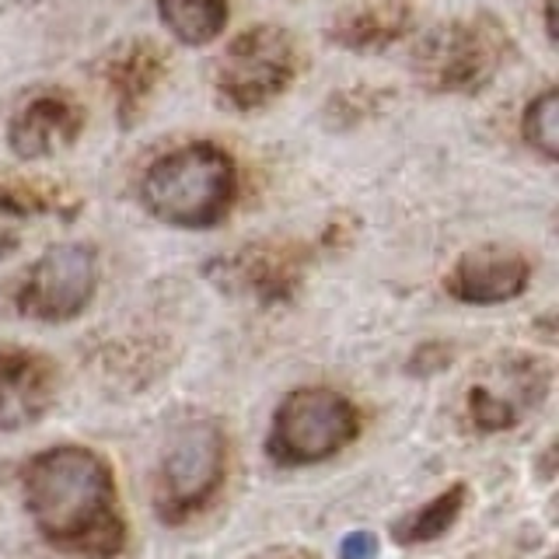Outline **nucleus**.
I'll use <instances>...</instances> for the list:
<instances>
[{
  "label": "nucleus",
  "mask_w": 559,
  "mask_h": 559,
  "mask_svg": "<svg viewBox=\"0 0 559 559\" xmlns=\"http://www.w3.org/2000/svg\"><path fill=\"white\" fill-rule=\"evenodd\" d=\"M25 507L39 532L70 552L109 559L122 546L112 472L95 451L52 448L25 468Z\"/></svg>",
  "instance_id": "f257e3e1"
},
{
  "label": "nucleus",
  "mask_w": 559,
  "mask_h": 559,
  "mask_svg": "<svg viewBox=\"0 0 559 559\" xmlns=\"http://www.w3.org/2000/svg\"><path fill=\"white\" fill-rule=\"evenodd\" d=\"M546 35L556 43V0H546Z\"/></svg>",
  "instance_id": "aec40b11"
},
{
  "label": "nucleus",
  "mask_w": 559,
  "mask_h": 559,
  "mask_svg": "<svg viewBox=\"0 0 559 559\" xmlns=\"http://www.w3.org/2000/svg\"><path fill=\"white\" fill-rule=\"evenodd\" d=\"M468 413H472V424L479 430H511L518 424V406L514 399H507L486 384H476L468 395Z\"/></svg>",
  "instance_id": "a211bd4d"
},
{
  "label": "nucleus",
  "mask_w": 559,
  "mask_h": 559,
  "mask_svg": "<svg viewBox=\"0 0 559 559\" xmlns=\"http://www.w3.org/2000/svg\"><path fill=\"white\" fill-rule=\"evenodd\" d=\"M416 22L413 0H354L329 17V43L349 52H381L406 39Z\"/></svg>",
  "instance_id": "9d476101"
},
{
  "label": "nucleus",
  "mask_w": 559,
  "mask_h": 559,
  "mask_svg": "<svg viewBox=\"0 0 559 559\" xmlns=\"http://www.w3.org/2000/svg\"><path fill=\"white\" fill-rule=\"evenodd\" d=\"M340 556L343 559H374L378 556V542H374V535H367V532L346 535L343 546H340Z\"/></svg>",
  "instance_id": "6ab92c4d"
},
{
  "label": "nucleus",
  "mask_w": 559,
  "mask_h": 559,
  "mask_svg": "<svg viewBox=\"0 0 559 559\" xmlns=\"http://www.w3.org/2000/svg\"><path fill=\"white\" fill-rule=\"evenodd\" d=\"M57 389L52 364L28 349H0V427L17 430L39 419Z\"/></svg>",
  "instance_id": "9b49d317"
},
{
  "label": "nucleus",
  "mask_w": 559,
  "mask_h": 559,
  "mask_svg": "<svg viewBox=\"0 0 559 559\" xmlns=\"http://www.w3.org/2000/svg\"><path fill=\"white\" fill-rule=\"evenodd\" d=\"M532 276V262L507 245H483L465 252L448 273V290L465 305H500L524 290Z\"/></svg>",
  "instance_id": "1a4fd4ad"
},
{
  "label": "nucleus",
  "mask_w": 559,
  "mask_h": 559,
  "mask_svg": "<svg viewBox=\"0 0 559 559\" xmlns=\"http://www.w3.org/2000/svg\"><path fill=\"white\" fill-rule=\"evenodd\" d=\"M78 203L67 189L39 179H14L0 175V221L11 217H39V214H70Z\"/></svg>",
  "instance_id": "2eb2a0df"
},
{
  "label": "nucleus",
  "mask_w": 559,
  "mask_h": 559,
  "mask_svg": "<svg viewBox=\"0 0 559 559\" xmlns=\"http://www.w3.org/2000/svg\"><path fill=\"white\" fill-rule=\"evenodd\" d=\"M84 130V109L67 92L32 95L8 122V144L25 162L70 147Z\"/></svg>",
  "instance_id": "6e6552de"
},
{
  "label": "nucleus",
  "mask_w": 559,
  "mask_h": 559,
  "mask_svg": "<svg viewBox=\"0 0 559 559\" xmlns=\"http://www.w3.org/2000/svg\"><path fill=\"white\" fill-rule=\"evenodd\" d=\"M95 280V252L87 245H57V249L43 252V259H35V266L17 287L14 305L28 319L67 322L87 308Z\"/></svg>",
  "instance_id": "0eeeda50"
},
{
  "label": "nucleus",
  "mask_w": 559,
  "mask_h": 559,
  "mask_svg": "<svg viewBox=\"0 0 559 559\" xmlns=\"http://www.w3.org/2000/svg\"><path fill=\"white\" fill-rule=\"evenodd\" d=\"M511 57V39L489 14L454 17L427 32L413 49L416 81L437 95H476L500 74Z\"/></svg>",
  "instance_id": "7ed1b4c3"
},
{
  "label": "nucleus",
  "mask_w": 559,
  "mask_h": 559,
  "mask_svg": "<svg viewBox=\"0 0 559 559\" xmlns=\"http://www.w3.org/2000/svg\"><path fill=\"white\" fill-rule=\"evenodd\" d=\"M157 17L182 46H210L224 35L231 8L227 0H157Z\"/></svg>",
  "instance_id": "4468645a"
},
{
  "label": "nucleus",
  "mask_w": 559,
  "mask_h": 559,
  "mask_svg": "<svg viewBox=\"0 0 559 559\" xmlns=\"http://www.w3.org/2000/svg\"><path fill=\"white\" fill-rule=\"evenodd\" d=\"M297 78V46L280 25L241 32L214 67L217 98L235 112H259L276 102Z\"/></svg>",
  "instance_id": "20e7f679"
},
{
  "label": "nucleus",
  "mask_w": 559,
  "mask_h": 559,
  "mask_svg": "<svg viewBox=\"0 0 559 559\" xmlns=\"http://www.w3.org/2000/svg\"><path fill=\"white\" fill-rule=\"evenodd\" d=\"M301 262L305 259L294 245L262 241L227 259V280H231L235 287H245L252 297H259V301H284V297L297 290Z\"/></svg>",
  "instance_id": "ddd939ff"
},
{
  "label": "nucleus",
  "mask_w": 559,
  "mask_h": 559,
  "mask_svg": "<svg viewBox=\"0 0 559 559\" xmlns=\"http://www.w3.org/2000/svg\"><path fill=\"white\" fill-rule=\"evenodd\" d=\"M168 60L165 49L151 39H133L127 46H119L109 60H105V84L116 98V109L122 122H133L136 116H144V105L154 95L157 81L165 78Z\"/></svg>",
  "instance_id": "f8f14e48"
},
{
  "label": "nucleus",
  "mask_w": 559,
  "mask_h": 559,
  "mask_svg": "<svg viewBox=\"0 0 559 559\" xmlns=\"http://www.w3.org/2000/svg\"><path fill=\"white\" fill-rule=\"evenodd\" d=\"M462 503H465V486H454L451 493L430 500L424 511L409 514L395 528V535L402 542H433V538H441L451 528V524H454V518H459Z\"/></svg>",
  "instance_id": "dca6fc26"
},
{
  "label": "nucleus",
  "mask_w": 559,
  "mask_h": 559,
  "mask_svg": "<svg viewBox=\"0 0 559 559\" xmlns=\"http://www.w3.org/2000/svg\"><path fill=\"white\" fill-rule=\"evenodd\" d=\"M238 197V168L224 147L197 140L147 165L140 179V203L157 221L175 227H214Z\"/></svg>",
  "instance_id": "f03ea898"
},
{
  "label": "nucleus",
  "mask_w": 559,
  "mask_h": 559,
  "mask_svg": "<svg viewBox=\"0 0 559 559\" xmlns=\"http://www.w3.org/2000/svg\"><path fill=\"white\" fill-rule=\"evenodd\" d=\"M521 133L542 157H546V162H556V154H559V95H556V87H546V92L528 102V109H524V119H521Z\"/></svg>",
  "instance_id": "f3484780"
},
{
  "label": "nucleus",
  "mask_w": 559,
  "mask_h": 559,
  "mask_svg": "<svg viewBox=\"0 0 559 559\" xmlns=\"http://www.w3.org/2000/svg\"><path fill=\"white\" fill-rule=\"evenodd\" d=\"M224 479V433L214 424H189L171 437L157 468L154 503L165 521H182L217 493Z\"/></svg>",
  "instance_id": "423d86ee"
},
{
  "label": "nucleus",
  "mask_w": 559,
  "mask_h": 559,
  "mask_svg": "<svg viewBox=\"0 0 559 559\" xmlns=\"http://www.w3.org/2000/svg\"><path fill=\"white\" fill-rule=\"evenodd\" d=\"M357 437V409L349 399L329 389H305L284 399L276 409L270 451L284 465L322 462Z\"/></svg>",
  "instance_id": "39448f33"
}]
</instances>
